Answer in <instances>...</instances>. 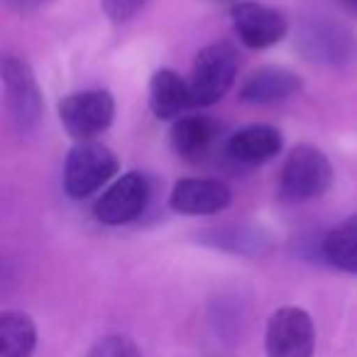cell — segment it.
Wrapping results in <instances>:
<instances>
[{"label":"cell","instance_id":"obj_1","mask_svg":"<svg viewBox=\"0 0 357 357\" xmlns=\"http://www.w3.org/2000/svg\"><path fill=\"white\" fill-rule=\"evenodd\" d=\"M331 181L333 167L326 154L313 144H296L279 174V199L287 204H306L326 194Z\"/></svg>","mask_w":357,"mask_h":357},{"label":"cell","instance_id":"obj_2","mask_svg":"<svg viewBox=\"0 0 357 357\" xmlns=\"http://www.w3.org/2000/svg\"><path fill=\"white\" fill-rule=\"evenodd\" d=\"M240 69V56L230 42H213L206 45L196 54V61L191 66V96L194 105H215L223 100V96L233 89L235 76Z\"/></svg>","mask_w":357,"mask_h":357},{"label":"cell","instance_id":"obj_3","mask_svg":"<svg viewBox=\"0 0 357 357\" xmlns=\"http://www.w3.org/2000/svg\"><path fill=\"white\" fill-rule=\"evenodd\" d=\"M118 172V159L100 142H79L69 149L64 162V191L69 199H89L103 189Z\"/></svg>","mask_w":357,"mask_h":357},{"label":"cell","instance_id":"obj_4","mask_svg":"<svg viewBox=\"0 0 357 357\" xmlns=\"http://www.w3.org/2000/svg\"><path fill=\"white\" fill-rule=\"evenodd\" d=\"M3 89H6V108L13 128L20 135H32L42 123V91L35 81L30 64L20 56L3 59Z\"/></svg>","mask_w":357,"mask_h":357},{"label":"cell","instance_id":"obj_5","mask_svg":"<svg viewBox=\"0 0 357 357\" xmlns=\"http://www.w3.org/2000/svg\"><path fill=\"white\" fill-rule=\"evenodd\" d=\"M115 100L108 91L91 89L66 96L59 103V118L64 130L79 142H91L113 123Z\"/></svg>","mask_w":357,"mask_h":357},{"label":"cell","instance_id":"obj_6","mask_svg":"<svg viewBox=\"0 0 357 357\" xmlns=\"http://www.w3.org/2000/svg\"><path fill=\"white\" fill-rule=\"evenodd\" d=\"M267 357H313L316 326L298 306H284L272 313L264 333Z\"/></svg>","mask_w":357,"mask_h":357},{"label":"cell","instance_id":"obj_7","mask_svg":"<svg viewBox=\"0 0 357 357\" xmlns=\"http://www.w3.org/2000/svg\"><path fill=\"white\" fill-rule=\"evenodd\" d=\"M230 17H233L235 35L250 50H267V47L279 45L289 32V22L284 13L262 6V3H255V0L235 3Z\"/></svg>","mask_w":357,"mask_h":357},{"label":"cell","instance_id":"obj_8","mask_svg":"<svg viewBox=\"0 0 357 357\" xmlns=\"http://www.w3.org/2000/svg\"><path fill=\"white\" fill-rule=\"evenodd\" d=\"M149 201V184L144 174L128 172L105 191L93 213L103 225H128L144 213Z\"/></svg>","mask_w":357,"mask_h":357},{"label":"cell","instance_id":"obj_9","mask_svg":"<svg viewBox=\"0 0 357 357\" xmlns=\"http://www.w3.org/2000/svg\"><path fill=\"white\" fill-rule=\"evenodd\" d=\"M233 194L215 178H178L169 194V208L181 215H213L228 208Z\"/></svg>","mask_w":357,"mask_h":357},{"label":"cell","instance_id":"obj_10","mask_svg":"<svg viewBox=\"0 0 357 357\" xmlns=\"http://www.w3.org/2000/svg\"><path fill=\"white\" fill-rule=\"evenodd\" d=\"M303 89L298 74L284 66H262L257 69L240 89V98L252 105H272L296 96Z\"/></svg>","mask_w":357,"mask_h":357},{"label":"cell","instance_id":"obj_11","mask_svg":"<svg viewBox=\"0 0 357 357\" xmlns=\"http://www.w3.org/2000/svg\"><path fill=\"white\" fill-rule=\"evenodd\" d=\"M284 147L282 130L274 128V125H248V128H240L235 135H230L228 139V154L240 164H248V167H257L269 159H274Z\"/></svg>","mask_w":357,"mask_h":357},{"label":"cell","instance_id":"obj_12","mask_svg":"<svg viewBox=\"0 0 357 357\" xmlns=\"http://www.w3.org/2000/svg\"><path fill=\"white\" fill-rule=\"evenodd\" d=\"M194 105L189 81H184L176 71L172 69H157L149 79V110L159 120H174L184 118V110Z\"/></svg>","mask_w":357,"mask_h":357},{"label":"cell","instance_id":"obj_13","mask_svg":"<svg viewBox=\"0 0 357 357\" xmlns=\"http://www.w3.org/2000/svg\"><path fill=\"white\" fill-rule=\"evenodd\" d=\"M215 144V125L204 115H184L172 125V147L189 164L204 162Z\"/></svg>","mask_w":357,"mask_h":357},{"label":"cell","instance_id":"obj_14","mask_svg":"<svg viewBox=\"0 0 357 357\" xmlns=\"http://www.w3.org/2000/svg\"><path fill=\"white\" fill-rule=\"evenodd\" d=\"M37 345V328L22 311L0 316V357H32Z\"/></svg>","mask_w":357,"mask_h":357},{"label":"cell","instance_id":"obj_15","mask_svg":"<svg viewBox=\"0 0 357 357\" xmlns=\"http://www.w3.org/2000/svg\"><path fill=\"white\" fill-rule=\"evenodd\" d=\"M321 250L328 264L342 272L357 274V215H350L333 230H328Z\"/></svg>","mask_w":357,"mask_h":357},{"label":"cell","instance_id":"obj_16","mask_svg":"<svg viewBox=\"0 0 357 357\" xmlns=\"http://www.w3.org/2000/svg\"><path fill=\"white\" fill-rule=\"evenodd\" d=\"M89 357H142L130 337L125 335H108L91 347Z\"/></svg>","mask_w":357,"mask_h":357},{"label":"cell","instance_id":"obj_17","mask_svg":"<svg viewBox=\"0 0 357 357\" xmlns=\"http://www.w3.org/2000/svg\"><path fill=\"white\" fill-rule=\"evenodd\" d=\"M147 0H103V10L110 22H128L137 15Z\"/></svg>","mask_w":357,"mask_h":357},{"label":"cell","instance_id":"obj_18","mask_svg":"<svg viewBox=\"0 0 357 357\" xmlns=\"http://www.w3.org/2000/svg\"><path fill=\"white\" fill-rule=\"evenodd\" d=\"M50 0H6V6L13 13H20V15H30V13L40 10L42 6H47Z\"/></svg>","mask_w":357,"mask_h":357},{"label":"cell","instance_id":"obj_19","mask_svg":"<svg viewBox=\"0 0 357 357\" xmlns=\"http://www.w3.org/2000/svg\"><path fill=\"white\" fill-rule=\"evenodd\" d=\"M347 3H350V6H357V0H347Z\"/></svg>","mask_w":357,"mask_h":357}]
</instances>
